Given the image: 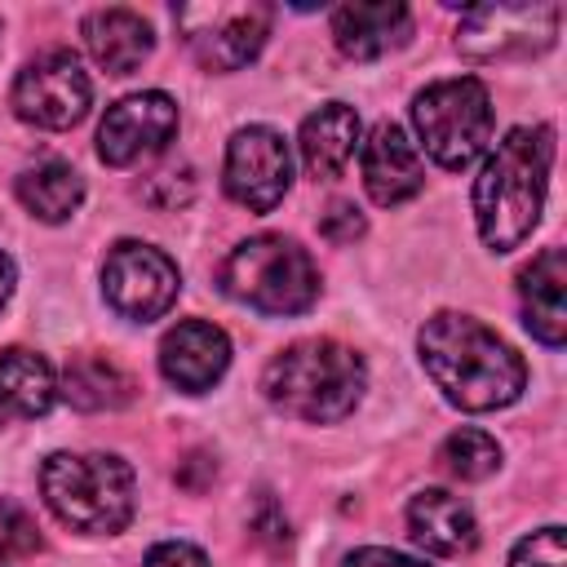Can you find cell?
Returning <instances> with one entry per match:
<instances>
[{"label":"cell","mask_w":567,"mask_h":567,"mask_svg":"<svg viewBox=\"0 0 567 567\" xmlns=\"http://www.w3.org/2000/svg\"><path fill=\"white\" fill-rule=\"evenodd\" d=\"M416 350H421L430 381L461 412L509 408L527 385V368L518 350L505 337H496L487 323L456 315V310L430 315L416 332Z\"/></svg>","instance_id":"1"},{"label":"cell","mask_w":567,"mask_h":567,"mask_svg":"<svg viewBox=\"0 0 567 567\" xmlns=\"http://www.w3.org/2000/svg\"><path fill=\"white\" fill-rule=\"evenodd\" d=\"M554 164V128H509L474 177V221L492 252L518 248L545 208Z\"/></svg>","instance_id":"2"},{"label":"cell","mask_w":567,"mask_h":567,"mask_svg":"<svg viewBox=\"0 0 567 567\" xmlns=\"http://www.w3.org/2000/svg\"><path fill=\"white\" fill-rule=\"evenodd\" d=\"M363 385H368L363 359L332 337L292 341L261 372L266 399L279 412H288L297 421H315V425L350 416L354 403L363 399Z\"/></svg>","instance_id":"3"},{"label":"cell","mask_w":567,"mask_h":567,"mask_svg":"<svg viewBox=\"0 0 567 567\" xmlns=\"http://www.w3.org/2000/svg\"><path fill=\"white\" fill-rule=\"evenodd\" d=\"M40 496L75 532H120L133 518V470L111 452H53L40 465Z\"/></svg>","instance_id":"4"},{"label":"cell","mask_w":567,"mask_h":567,"mask_svg":"<svg viewBox=\"0 0 567 567\" xmlns=\"http://www.w3.org/2000/svg\"><path fill=\"white\" fill-rule=\"evenodd\" d=\"M217 284L239 306L261 315H301L319 297V270L297 239L284 235H252L217 270Z\"/></svg>","instance_id":"5"},{"label":"cell","mask_w":567,"mask_h":567,"mask_svg":"<svg viewBox=\"0 0 567 567\" xmlns=\"http://www.w3.org/2000/svg\"><path fill=\"white\" fill-rule=\"evenodd\" d=\"M412 124L434 164H443V168L474 164L487 151L492 124H496L487 84L474 75H456V80H439V84L421 89L412 97Z\"/></svg>","instance_id":"6"},{"label":"cell","mask_w":567,"mask_h":567,"mask_svg":"<svg viewBox=\"0 0 567 567\" xmlns=\"http://www.w3.org/2000/svg\"><path fill=\"white\" fill-rule=\"evenodd\" d=\"M177 35L204 71L248 66L270 35V4L261 0H199L173 9Z\"/></svg>","instance_id":"7"},{"label":"cell","mask_w":567,"mask_h":567,"mask_svg":"<svg viewBox=\"0 0 567 567\" xmlns=\"http://www.w3.org/2000/svg\"><path fill=\"white\" fill-rule=\"evenodd\" d=\"M9 102H13V115L35 128H71L89 115L93 84L71 49H49L18 71Z\"/></svg>","instance_id":"8"},{"label":"cell","mask_w":567,"mask_h":567,"mask_svg":"<svg viewBox=\"0 0 567 567\" xmlns=\"http://www.w3.org/2000/svg\"><path fill=\"white\" fill-rule=\"evenodd\" d=\"M558 4H478L461 18L456 49L474 62H505L545 53L558 35Z\"/></svg>","instance_id":"9"},{"label":"cell","mask_w":567,"mask_h":567,"mask_svg":"<svg viewBox=\"0 0 567 567\" xmlns=\"http://www.w3.org/2000/svg\"><path fill=\"white\" fill-rule=\"evenodd\" d=\"M102 292H106L111 310H120L124 319L151 323V319H159L177 301L182 275H177L168 252H159L151 244H137V239H120L106 252Z\"/></svg>","instance_id":"10"},{"label":"cell","mask_w":567,"mask_h":567,"mask_svg":"<svg viewBox=\"0 0 567 567\" xmlns=\"http://www.w3.org/2000/svg\"><path fill=\"white\" fill-rule=\"evenodd\" d=\"M292 182V155L288 142L266 128V124H248L230 137L226 146V195L235 204H244L248 213H270Z\"/></svg>","instance_id":"11"},{"label":"cell","mask_w":567,"mask_h":567,"mask_svg":"<svg viewBox=\"0 0 567 567\" xmlns=\"http://www.w3.org/2000/svg\"><path fill=\"white\" fill-rule=\"evenodd\" d=\"M177 133V102L168 93H133L120 97L97 124V155L111 168H128L142 155H155Z\"/></svg>","instance_id":"12"},{"label":"cell","mask_w":567,"mask_h":567,"mask_svg":"<svg viewBox=\"0 0 567 567\" xmlns=\"http://www.w3.org/2000/svg\"><path fill=\"white\" fill-rule=\"evenodd\" d=\"M226 368H230V341L208 319H182L159 341V372L168 385H177L186 394L213 390Z\"/></svg>","instance_id":"13"},{"label":"cell","mask_w":567,"mask_h":567,"mask_svg":"<svg viewBox=\"0 0 567 567\" xmlns=\"http://www.w3.org/2000/svg\"><path fill=\"white\" fill-rule=\"evenodd\" d=\"M359 164H363V186H368L372 204H381V208H394L425 186L421 151L408 142V133L399 124H377L372 137L363 142Z\"/></svg>","instance_id":"14"},{"label":"cell","mask_w":567,"mask_h":567,"mask_svg":"<svg viewBox=\"0 0 567 567\" xmlns=\"http://www.w3.org/2000/svg\"><path fill=\"white\" fill-rule=\"evenodd\" d=\"M518 301H523V323L540 346H563L567 341V257L563 248H540L532 266L518 275Z\"/></svg>","instance_id":"15"},{"label":"cell","mask_w":567,"mask_h":567,"mask_svg":"<svg viewBox=\"0 0 567 567\" xmlns=\"http://www.w3.org/2000/svg\"><path fill=\"white\" fill-rule=\"evenodd\" d=\"M412 35V13L399 0H377V4H341L332 13V40L346 58L372 62L390 49H399Z\"/></svg>","instance_id":"16"},{"label":"cell","mask_w":567,"mask_h":567,"mask_svg":"<svg viewBox=\"0 0 567 567\" xmlns=\"http://www.w3.org/2000/svg\"><path fill=\"white\" fill-rule=\"evenodd\" d=\"M408 532L421 549L430 554H443V558H456V554H470L478 545V523H474V509L443 492V487H425L412 496L408 505Z\"/></svg>","instance_id":"17"},{"label":"cell","mask_w":567,"mask_h":567,"mask_svg":"<svg viewBox=\"0 0 567 567\" xmlns=\"http://www.w3.org/2000/svg\"><path fill=\"white\" fill-rule=\"evenodd\" d=\"M93 62L111 75H133L151 49H155V35H151V22L133 9H93L80 27Z\"/></svg>","instance_id":"18"},{"label":"cell","mask_w":567,"mask_h":567,"mask_svg":"<svg viewBox=\"0 0 567 567\" xmlns=\"http://www.w3.org/2000/svg\"><path fill=\"white\" fill-rule=\"evenodd\" d=\"M301 164L310 177L328 182V177H341V168L354 159L359 151V115L354 106L346 102H323L319 111H310L301 120Z\"/></svg>","instance_id":"19"},{"label":"cell","mask_w":567,"mask_h":567,"mask_svg":"<svg viewBox=\"0 0 567 567\" xmlns=\"http://www.w3.org/2000/svg\"><path fill=\"white\" fill-rule=\"evenodd\" d=\"M58 399V372L44 354L27 346L0 350V412L9 416H44Z\"/></svg>","instance_id":"20"},{"label":"cell","mask_w":567,"mask_h":567,"mask_svg":"<svg viewBox=\"0 0 567 567\" xmlns=\"http://www.w3.org/2000/svg\"><path fill=\"white\" fill-rule=\"evenodd\" d=\"M133 390H137L133 377L106 354H80L62 372V394L80 412H115L133 399Z\"/></svg>","instance_id":"21"},{"label":"cell","mask_w":567,"mask_h":567,"mask_svg":"<svg viewBox=\"0 0 567 567\" xmlns=\"http://www.w3.org/2000/svg\"><path fill=\"white\" fill-rule=\"evenodd\" d=\"M18 199L40 221H66L80 208V199H84V182H80V173L71 164L40 159L35 168H27L18 177Z\"/></svg>","instance_id":"22"},{"label":"cell","mask_w":567,"mask_h":567,"mask_svg":"<svg viewBox=\"0 0 567 567\" xmlns=\"http://www.w3.org/2000/svg\"><path fill=\"white\" fill-rule=\"evenodd\" d=\"M439 461H443V470H447L452 478L478 483V478H487V474L501 465V447H496V439L483 434V430H456V434L443 439Z\"/></svg>","instance_id":"23"},{"label":"cell","mask_w":567,"mask_h":567,"mask_svg":"<svg viewBox=\"0 0 567 567\" xmlns=\"http://www.w3.org/2000/svg\"><path fill=\"white\" fill-rule=\"evenodd\" d=\"M509 567H567L563 527H540V532L523 536L509 554Z\"/></svg>","instance_id":"24"},{"label":"cell","mask_w":567,"mask_h":567,"mask_svg":"<svg viewBox=\"0 0 567 567\" xmlns=\"http://www.w3.org/2000/svg\"><path fill=\"white\" fill-rule=\"evenodd\" d=\"M319 230H323V239H332V244H354V239L363 235V217H359V208H354V204L337 199V204H328V213H323Z\"/></svg>","instance_id":"25"},{"label":"cell","mask_w":567,"mask_h":567,"mask_svg":"<svg viewBox=\"0 0 567 567\" xmlns=\"http://www.w3.org/2000/svg\"><path fill=\"white\" fill-rule=\"evenodd\" d=\"M142 567H208L204 549H195L190 540H159Z\"/></svg>","instance_id":"26"},{"label":"cell","mask_w":567,"mask_h":567,"mask_svg":"<svg viewBox=\"0 0 567 567\" xmlns=\"http://www.w3.org/2000/svg\"><path fill=\"white\" fill-rule=\"evenodd\" d=\"M0 523H4V540L13 545V549H35L40 545V536H35V527H31V518L18 509V505H9V501H0Z\"/></svg>","instance_id":"27"},{"label":"cell","mask_w":567,"mask_h":567,"mask_svg":"<svg viewBox=\"0 0 567 567\" xmlns=\"http://www.w3.org/2000/svg\"><path fill=\"white\" fill-rule=\"evenodd\" d=\"M341 567H430V563L408 558V554H394V549H381V545H363V549L346 554Z\"/></svg>","instance_id":"28"},{"label":"cell","mask_w":567,"mask_h":567,"mask_svg":"<svg viewBox=\"0 0 567 567\" xmlns=\"http://www.w3.org/2000/svg\"><path fill=\"white\" fill-rule=\"evenodd\" d=\"M13 279H18L13 257H9V252H0V306H4V301H9V292H13Z\"/></svg>","instance_id":"29"},{"label":"cell","mask_w":567,"mask_h":567,"mask_svg":"<svg viewBox=\"0 0 567 567\" xmlns=\"http://www.w3.org/2000/svg\"><path fill=\"white\" fill-rule=\"evenodd\" d=\"M0 567H9V563H4V554H0Z\"/></svg>","instance_id":"30"}]
</instances>
